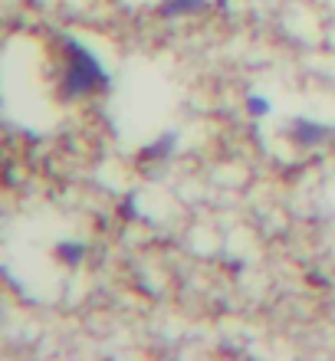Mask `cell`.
I'll return each instance as SVG.
<instances>
[{
	"label": "cell",
	"mask_w": 335,
	"mask_h": 361,
	"mask_svg": "<svg viewBox=\"0 0 335 361\" xmlns=\"http://www.w3.org/2000/svg\"><path fill=\"white\" fill-rule=\"evenodd\" d=\"M66 43V73H63V95L66 99H79V95L99 92L109 86V69L102 66V59L73 37H63Z\"/></svg>",
	"instance_id": "obj_1"
},
{
	"label": "cell",
	"mask_w": 335,
	"mask_h": 361,
	"mask_svg": "<svg viewBox=\"0 0 335 361\" xmlns=\"http://www.w3.org/2000/svg\"><path fill=\"white\" fill-rule=\"evenodd\" d=\"M289 138L299 145V148H319L335 138V125L329 122H316V118H296L289 125Z\"/></svg>",
	"instance_id": "obj_2"
},
{
	"label": "cell",
	"mask_w": 335,
	"mask_h": 361,
	"mask_svg": "<svg viewBox=\"0 0 335 361\" xmlns=\"http://www.w3.org/2000/svg\"><path fill=\"white\" fill-rule=\"evenodd\" d=\"M211 0H164L162 4V17L178 20V17H191V13H201Z\"/></svg>",
	"instance_id": "obj_3"
},
{
	"label": "cell",
	"mask_w": 335,
	"mask_h": 361,
	"mask_svg": "<svg viewBox=\"0 0 335 361\" xmlns=\"http://www.w3.org/2000/svg\"><path fill=\"white\" fill-rule=\"evenodd\" d=\"M174 148H178V132L171 128V132H164L162 138H154L152 145H145L142 152H145V158H168Z\"/></svg>",
	"instance_id": "obj_4"
},
{
	"label": "cell",
	"mask_w": 335,
	"mask_h": 361,
	"mask_svg": "<svg viewBox=\"0 0 335 361\" xmlns=\"http://www.w3.org/2000/svg\"><path fill=\"white\" fill-rule=\"evenodd\" d=\"M56 257L69 267H76L79 259L86 257V243H79V240H59L56 243Z\"/></svg>",
	"instance_id": "obj_5"
},
{
	"label": "cell",
	"mask_w": 335,
	"mask_h": 361,
	"mask_svg": "<svg viewBox=\"0 0 335 361\" xmlns=\"http://www.w3.org/2000/svg\"><path fill=\"white\" fill-rule=\"evenodd\" d=\"M247 112L253 115V118H263V115H269V112H273V105L267 102V95L250 92V95H247Z\"/></svg>",
	"instance_id": "obj_6"
}]
</instances>
